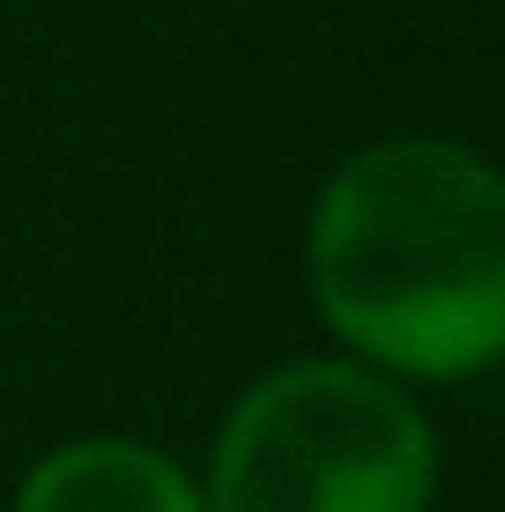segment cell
I'll list each match as a JSON object with an SVG mask.
<instances>
[{
	"instance_id": "cell-1",
	"label": "cell",
	"mask_w": 505,
	"mask_h": 512,
	"mask_svg": "<svg viewBox=\"0 0 505 512\" xmlns=\"http://www.w3.org/2000/svg\"><path fill=\"white\" fill-rule=\"evenodd\" d=\"M305 282L372 372H491L505 357V171L446 134L357 149L312 201Z\"/></svg>"
},
{
	"instance_id": "cell-2",
	"label": "cell",
	"mask_w": 505,
	"mask_h": 512,
	"mask_svg": "<svg viewBox=\"0 0 505 512\" xmlns=\"http://www.w3.org/2000/svg\"><path fill=\"white\" fill-rule=\"evenodd\" d=\"M439 438L372 364L305 357L253 379L208 453V512H424Z\"/></svg>"
},
{
	"instance_id": "cell-3",
	"label": "cell",
	"mask_w": 505,
	"mask_h": 512,
	"mask_svg": "<svg viewBox=\"0 0 505 512\" xmlns=\"http://www.w3.org/2000/svg\"><path fill=\"white\" fill-rule=\"evenodd\" d=\"M15 512H208L179 461L134 438H75L15 490Z\"/></svg>"
}]
</instances>
